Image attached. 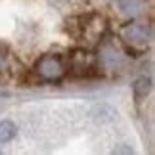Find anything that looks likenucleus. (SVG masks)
<instances>
[{
    "mask_svg": "<svg viewBox=\"0 0 155 155\" xmlns=\"http://www.w3.org/2000/svg\"><path fill=\"white\" fill-rule=\"evenodd\" d=\"M65 73V65L58 54H44L37 63V75L42 81H59Z\"/></svg>",
    "mask_w": 155,
    "mask_h": 155,
    "instance_id": "f257e3e1",
    "label": "nucleus"
},
{
    "mask_svg": "<svg viewBox=\"0 0 155 155\" xmlns=\"http://www.w3.org/2000/svg\"><path fill=\"white\" fill-rule=\"evenodd\" d=\"M123 38L132 46H144L151 40V29L144 23H130L123 29Z\"/></svg>",
    "mask_w": 155,
    "mask_h": 155,
    "instance_id": "f03ea898",
    "label": "nucleus"
},
{
    "mask_svg": "<svg viewBox=\"0 0 155 155\" xmlns=\"http://www.w3.org/2000/svg\"><path fill=\"white\" fill-rule=\"evenodd\" d=\"M132 92H134L136 102H142V100L151 92V79L150 77H140V79H136L134 84H132Z\"/></svg>",
    "mask_w": 155,
    "mask_h": 155,
    "instance_id": "7ed1b4c3",
    "label": "nucleus"
},
{
    "mask_svg": "<svg viewBox=\"0 0 155 155\" xmlns=\"http://www.w3.org/2000/svg\"><path fill=\"white\" fill-rule=\"evenodd\" d=\"M17 132V127L14 121H0V142H10L12 138L15 136Z\"/></svg>",
    "mask_w": 155,
    "mask_h": 155,
    "instance_id": "20e7f679",
    "label": "nucleus"
},
{
    "mask_svg": "<svg viewBox=\"0 0 155 155\" xmlns=\"http://www.w3.org/2000/svg\"><path fill=\"white\" fill-rule=\"evenodd\" d=\"M119 8L127 15H136L142 12V2L140 0H119Z\"/></svg>",
    "mask_w": 155,
    "mask_h": 155,
    "instance_id": "39448f33",
    "label": "nucleus"
},
{
    "mask_svg": "<svg viewBox=\"0 0 155 155\" xmlns=\"http://www.w3.org/2000/svg\"><path fill=\"white\" fill-rule=\"evenodd\" d=\"M115 153H132V150L130 147H117Z\"/></svg>",
    "mask_w": 155,
    "mask_h": 155,
    "instance_id": "423d86ee",
    "label": "nucleus"
},
{
    "mask_svg": "<svg viewBox=\"0 0 155 155\" xmlns=\"http://www.w3.org/2000/svg\"><path fill=\"white\" fill-rule=\"evenodd\" d=\"M6 54H8V48H6V46H4L2 42H0V56L6 58Z\"/></svg>",
    "mask_w": 155,
    "mask_h": 155,
    "instance_id": "0eeeda50",
    "label": "nucleus"
}]
</instances>
